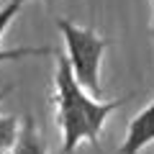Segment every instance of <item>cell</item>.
<instances>
[{
  "instance_id": "1",
  "label": "cell",
  "mask_w": 154,
  "mask_h": 154,
  "mask_svg": "<svg viewBox=\"0 0 154 154\" xmlns=\"http://www.w3.org/2000/svg\"><path fill=\"white\" fill-rule=\"evenodd\" d=\"M131 98L134 95H121L116 100H98L75 80L64 54H57L51 100H54V121L62 134V152L72 154L75 149H80V144L98 146L105 121Z\"/></svg>"
},
{
  "instance_id": "2",
  "label": "cell",
  "mask_w": 154,
  "mask_h": 154,
  "mask_svg": "<svg viewBox=\"0 0 154 154\" xmlns=\"http://www.w3.org/2000/svg\"><path fill=\"white\" fill-rule=\"evenodd\" d=\"M57 28L64 38V59L69 64L75 80L90 95L100 98V93H103L100 69H103V57L110 41L105 36H100L95 28L77 26L69 18H57Z\"/></svg>"
},
{
  "instance_id": "3",
  "label": "cell",
  "mask_w": 154,
  "mask_h": 154,
  "mask_svg": "<svg viewBox=\"0 0 154 154\" xmlns=\"http://www.w3.org/2000/svg\"><path fill=\"white\" fill-rule=\"evenodd\" d=\"M149 144H154V98L128 121L126 136H123L118 154H139Z\"/></svg>"
},
{
  "instance_id": "4",
  "label": "cell",
  "mask_w": 154,
  "mask_h": 154,
  "mask_svg": "<svg viewBox=\"0 0 154 154\" xmlns=\"http://www.w3.org/2000/svg\"><path fill=\"white\" fill-rule=\"evenodd\" d=\"M23 8L21 0H11L0 8V41H3V33L8 31V26L13 23V18L18 16V11ZM54 54L51 46H16V49H3L0 46V64L3 62H16V59H26V57H49Z\"/></svg>"
},
{
  "instance_id": "5",
  "label": "cell",
  "mask_w": 154,
  "mask_h": 154,
  "mask_svg": "<svg viewBox=\"0 0 154 154\" xmlns=\"http://www.w3.org/2000/svg\"><path fill=\"white\" fill-rule=\"evenodd\" d=\"M11 154H49L46 152V141L38 134V126L33 121V116H23V123L18 128V139L13 144Z\"/></svg>"
},
{
  "instance_id": "6",
  "label": "cell",
  "mask_w": 154,
  "mask_h": 154,
  "mask_svg": "<svg viewBox=\"0 0 154 154\" xmlns=\"http://www.w3.org/2000/svg\"><path fill=\"white\" fill-rule=\"evenodd\" d=\"M18 121L16 116H0V154H11L13 144L18 139Z\"/></svg>"
},
{
  "instance_id": "7",
  "label": "cell",
  "mask_w": 154,
  "mask_h": 154,
  "mask_svg": "<svg viewBox=\"0 0 154 154\" xmlns=\"http://www.w3.org/2000/svg\"><path fill=\"white\" fill-rule=\"evenodd\" d=\"M5 95H8V88H3L0 90V105H3V100H5Z\"/></svg>"
},
{
  "instance_id": "8",
  "label": "cell",
  "mask_w": 154,
  "mask_h": 154,
  "mask_svg": "<svg viewBox=\"0 0 154 154\" xmlns=\"http://www.w3.org/2000/svg\"><path fill=\"white\" fill-rule=\"evenodd\" d=\"M152 3H154V0H152ZM152 38H154V16H152Z\"/></svg>"
},
{
  "instance_id": "9",
  "label": "cell",
  "mask_w": 154,
  "mask_h": 154,
  "mask_svg": "<svg viewBox=\"0 0 154 154\" xmlns=\"http://www.w3.org/2000/svg\"><path fill=\"white\" fill-rule=\"evenodd\" d=\"M21 3H31V0H21ZM44 3H46V0H44Z\"/></svg>"
}]
</instances>
